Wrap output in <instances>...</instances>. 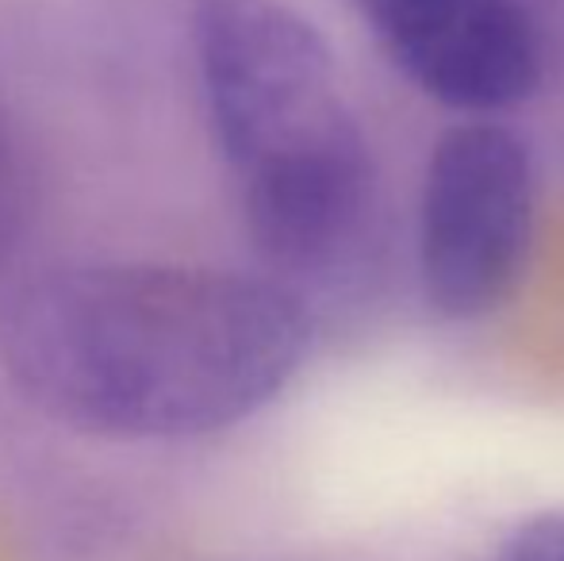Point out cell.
Returning a JSON list of instances; mask_svg holds the SVG:
<instances>
[{"label":"cell","mask_w":564,"mask_h":561,"mask_svg":"<svg viewBox=\"0 0 564 561\" xmlns=\"http://www.w3.org/2000/svg\"><path fill=\"white\" fill-rule=\"evenodd\" d=\"M307 346L312 320L289 284L208 266H54L0 315V358L39 412L131 442L242 423L284 392Z\"/></svg>","instance_id":"cell-1"},{"label":"cell","mask_w":564,"mask_h":561,"mask_svg":"<svg viewBox=\"0 0 564 561\" xmlns=\"http://www.w3.org/2000/svg\"><path fill=\"white\" fill-rule=\"evenodd\" d=\"M204 105L273 270L323 278L369 231L377 165L330 46L284 0H193Z\"/></svg>","instance_id":"cell-2"},{"label":"cell","mask_w":564,"mask_h":561,"mask_svg":"<svg viewBox=\"0 0 564 561\" xmlns=\"http://www.w3.org/2000/svg\"><path fill=\"white\" fill-rule=\"evenodd\" d=\"M534 235V165L514 131L460 123L431 154L423 188L426 296L449 320L484 315L514 289Z\"/></svg>","instance_id":"cell-3"},{"label":"cell","mask_w":564,"mask_h":561,"mask_svg":"<svg viewBox=\"0 0 564 561\" xmlns=\"http://www.w3.org/2000/svg\"><path fill=\"white\" fill-rule=\"evenodd\" d=\"M380 51L426 97L499 112L538 89L542 46L522 0H354Z\"/></svg>","instance_id":"cell-4"},{"label":"cell","mask_w":564,"mask_h":561,"mask_svg":"<svg viewBox=\"0 0 564 561\" xmlns=\"http://www.w3.org/2000/svg\"><path fill=\"white\" fill-rule=\"evenodd\" d=\"M31 219V165L23 139L0 108V273L12 266Z\"/></svg>","instance_id":"cell-5"},{"label":"cell","mask_w":564,"mask_h":561,"mask_svg":"<svg viewBox=\"0 0 564 561\" xmlns=\"http://www.w3.org/2000/svg\"><path fill=\"white\" fill-rule=\"evenodd\" d=\"M491 561H564V511H545L514 527Z\"/></svg>","instance_id":"cell-6"}]
</instances>
